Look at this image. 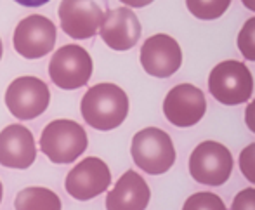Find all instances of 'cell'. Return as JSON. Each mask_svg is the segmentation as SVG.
Here are the masks:
<instances>
[{
	"label": "cell",
	"mask_w": 255,
	"mask_h": 210,
	"mask_svg": "<svg viewBox=\"0 0 255 210\" xmlns=\"http://www.w3.org/2000/svg\"><path fill=\"white\" fill-rule=\"evenodd\" d=\"M231 210H255V188H247L235 197Z\"/></svg>",
	"instance_id": "21"
},
{
	"label": "cell",
	"mask_w": 255,
	"mask_h": 210,
	"mask_svg": "<svg viewBox=\"0 0 255 210\" xmlns=\"http://www.w3.org/2000/svg\"><path fill=\"white\" fill-rule=\"evenodd\" d=\"M37 158L33 134L23 125H7L0 132V165L7 169H30Z\"/></svg>",
	"instance_id": "14"
},
{
	"label": "cell",
	"mask_w": 255,
	"mask_h": 210,
	"mask_svg": "<svg viewBox=\"0 0 255 210\" xmlns=\"http://www.w3.org/2000/svg\"><path fill=\"white\" fill-rule=\"evenodd\" d=\"M111 184V172L101 158L89 157L68 172L64 188L75 200L87 202L103 195Z\"/></svg>",
	"instance_id": "9"
},
{
	"label": "cell",
	"mask_w": 255,
	"mask_h": 210,
	"mask_svg": "<svg viewBox=\"0 0 255 210\" xmlns=\"http://www.w3.org/2000/svg\"><path fill=\"white\" fill-rule=\"evenodd\" d=\"M16 210H61V198L49 188L31 186L17 193L14 200Z\"/></svg>",
	"instance_id": "16"
},
{
	"label": "cell",
	"mask_w": 255,
	"mask_h": 210,
	"mask_svg": "<svg viewBox=\"0 0 255 210\" xmlns=\"http://www.w3.org/2000/svg\"><path fill=\"white\" fill-rule=\"evenodd\" d=\"M238 49L245 59L255 61V16L250 17L238 33Z\"/></svg>",
	"instance_id": "19"
},
{
	"label": "cell",
	"mask_w": 255,
	"mask_h": 210,
	"mask_svg": "<svg viewBox=\"0 0 255 210\" xmlns=\"http://www.w3.org/2000/svg\"><path fill=\"white\" fill-rule=\"evenodd\" d=\"M51 90L37 77H17L5 90V106L17 120H33L47 110Z\"/></svg>",
	"instance_id": "7"
},
{
	"label": "cell",
	"mask_w": 255,
	"mask_h": 210,
	"mask_svg": "<svg viewBox=\"0 0 255 210\" xmlns=\"http://www.w3.org/2000/svg\"><path fill=\"white\" fill-rule=\"evenodd\" d=\"M231 5V0H186V7L195 17L212 21L221 17Z\"/></svg>",
	"instance_id": "17"
},
{
	"label": "cell",
	"mask_w": 255,
	"mask_h": 210,
	"mask_svg": "<svg viewBox=\"0 0 255 210\" xmlns=\"http://www.w3.org/2000/svg\"><path fill=\"white\" fill-rule=\"evenodd\" d=\"M189 172L196 183L221 186L233 172L231 151L217 141H203L189 157Z\"/></svg>",
	"instance_id": "6"
},
{
	"label": "cell",
	"mask_w": 255,
	"mask_h": 210,
	"mask_svg": "<svg viewBox=\"0 0 255 210\" xmlns=\"http://www.w3.org/2000/svg\"><path fill=\"white\" fill-rule=\"evenodd\" d=\"M2 54H3V47H2V40H0V59H2Z\"/></svg>",
	"instance_id": "27"
},
{
	"label": "cell",
	"mask_w": 255,
	"mask_h": 210,
	"mask_svg": "<svg viewBox=\"0 0 255 210\" xmlns=\"http://www.w3.org/2000/svg\"><path fill=\"white\" fill-rule=\"evenodd\" d=\"M151 191L137 172L127 170L117 181L113 190L106 197L108 210H144L149 204Z\"/></svg>",
	"instance_id": "15"
},
{
	"label": "cell",
	"mask_w": 255,
	"mask_h": 210,
	"mask_svg": "<svg viewBox=\"0 0 255 210\" xmlns=\"http://www.w3.org/2000/svg\"><path fill=\"white\" fill-rule=\"evenodd\" d=\"M2 197H3V186H2V183H0V202H2Z\"/></svg>",
	"instance_id": "26"
},
{
	"label": "cell",
	"mask_w": 255,
	"mask_h": 210,
	"mask_svg": "<svg viewBox=\"0 0 255 210\" xmlns=\"http://www.w3.org/2000/svg\"><path fill=\"white\" fill-rule=\"evenodd\" d=\"M210 94L226 106H236L250 99L254 90V77L240 61H222L208 77Z\"/></svg>",
	"instance_id": "4"
},
{
	"label": "cell",
	"mask_w": 255,
	"mask_h": 210,
	"mask_svg": "<svg viewBox=\"0 0 255 210\" xmlns=\"http://www.w3.org/2000/svg\"><path fill=\"white\" fill-rule=\"evenodd\" d=\"M89 139L84 127L73 120H66V118L52 120L42 130V153L52 164H71L82 153H85Z\"/></svg>",
	"instance_id": "3"
},
{
	"label": "cell",
	"mask_w": 255,
	"mask_h": 210,
	"mask_svg": "<svg viewBox=\"0 0 255 210\" xmlns=\"http://www.w3.org/2000/svg\"><path fill=\"white\" fill-rule=\"evenodd\" d=\"M182 210H228L224 202L214 193H195L186 200Z\"/></svg>",
	"instance_id": "18"
},
{
	"label": "cell",
	"mask_w": 255,
	"mask_h": 210,
	"mask_svg": "<svg viewBox=\"0 0 255 210\" xmlns=\"http://www.w3.org/2000/svg\"><path fill=\"white\" fill-rule=\"evenodd\" d=\"M240 169L242 174L255 184V143L249 144L245 150L240 153Z\"/></svg>",
	"instance_id": "20"
},
{
	"label": "cell",
	"mask_w": 255,
	"mask_h": 210,
	"mask_svg": "<svg viewBox=\"0 0 255 210\" xmlns=\"http://www.w3.org/2000/svg\"><path fill=\"white\" fill-rule=\"evenodd\" d=\"M56 24L42 14H31L17 23L12 33V47L24 59H40L54 49Z\"/></svg>",
	"instance_id": "8"
},
{
	"label": "cell",
	"mask_w": 255,
	"mask_h": 210,
	"mask_svg": "<svg viewBox=\"0 0 255 210\" xmlns=\"http://www.w3.org/2000/svg\"><path fill=\"white\" fill-rule=\"evenodd\" d=\"M141 21L130 7H117L103 14L101 33L103 42L113 50H128L141 38Z\"/></svg>",
	"instance_id": "13"
},
{
	"label": "cell",
	"mask_w": 255,
	"mask_h": 210,
	"mask_svg": "<svg viewBox=\"0 0 255 210\" xmlns=\"http://www.w3.org/2000/svg\"><path fill=\"white\" fill-rule=\"evenodd\" d=\"M141 64L151 77H172L182 64L181 45L167 33L153 35L141 47Z\"/></svg>",
	"instance_id": "11"
},
{
	"label": "cell",
	"mask_w": 255,
	"mask_h": 210,
	"mask_svg": "<svg viewBox=\"0 0 255 210\" xmlns=\"http://www.w3.org/2000/svg\"><path fill=\"white\" fill-rule=\"evenodd\" d=\"M245 122H247V127H249V129L255 134V99L249 104V106H247Z\"/></svg>",
	"instance_id": "22"
},
{
	"label": "cell",
	"mask_w": 255,
	"mask_h": 210,
	"mask_svg": "<svg viewBox=\"0 0 255 210\" xmlns=\"http://www.w3.org/2000/svg\"><path fill=\"white\" fill-rule=\"evenodd\" d=\"M130 155L134 164L151 176L168 172L175 162V148L170 136L156 127H146L135 134Z\"/></svg>",
	"instance_id": "2"
},
{
	"label": "cell",
	"mask_w": 255,
	"mask_h": 210,
	"mask_svg": "<svg viewBox=\"0 0 255 210\" xmlns=\"http://www.w3.org/2000/svg\"><path fill=\"white\" fill-rule=\"evenodd\" d=\"M85 124L96 130H113L128 115V97L115 84H98L85 92L80 103Z\"/></svg>",
	"instance_id": "1"
},
{
	"label": "cell",
	"mask_w": 255,
	"mask_h": 210,
	"mask_svg": "<svg viewBox=\"0 0 255 210\" xmlns=\"http://www.w3.org/2000/svg\"><path fill=\"white\" fill-rule=\"evenodd\" d=\"M122 3H125L127 7H134V9H137V7H146L149 5V3H153L154 0H120Z\"/></svg>",
	"instance_id": "23"
},
{
	"label": "cell",
	"mask_w": 255,
	"mask_h": 210,
	"mask_svg": "<svg viewBox=\"0 0 255 210\" xmlns=\"http://www.w3.org/2000/svg\"><path fill=\"white\" fill-rule=\"evenodd\" d=\"M207 99L198 87L191 84L175 85L163 101V115L175 127H193L205 117Z\"/></svg>",
	"instance_id": "10"
},
{
	"label": "cell",
	"mask_w": 255,
	"mask_h": 210,
	"mask_svg": "<svg viewBox=\"0 0 255 210\" xmlns=\"http://www.w3.org/2000/svg\"><path fill=\"white\" fill-rule=\"evenodd\" d=\"M103 14L96 0H61L59 3L61 28L75 40L94 37L101 26Z\"/></svg>",
	"instance_id": "12"
},
{
	"label": "cell",
	"mask_w": 255,
	"mask_h": 210,
	"mask_svg": "<svg viewBox=\"0 0 255 210\" xmlns=\"http://www.w3.org/2000/svg\"><path fill=\"white\" fill-rule=\"evenodd\" d=\"M14 2L24 7H40V5H45L47 2H51V0H14Z\"/></svg>",
	"instance_id": "24"
},
{
	"label": "cell",
	"mask_w": 255,
	"mask_h": 210,
	"mask_svg": "<svg viewBox=\"0 0 255 210\" xmlns=\"http://www.w3.org/2000/svg\"><path fill=\"white\" fill-rule=\"evenodd\" d=\"M243 2V5L247 7V9H250V10H254L255 12V0H242Z\"/></svg>",
	"instance_id": "25"
},
{
	"label": "cell",
	"mask_w": 255,
	"mask_h": 210,
	"mask_svg": "<svg viewBox=\"0 0 255 210\" xmlns=\"http://www.w3.org/2000/svg\"><path fill=\"white\" fill-rule=\"evenodd\" d=\"M92 57L84 47L77 43H68L54 52L49 63V77L56 87L64 90L80 89L91 80Z\"/></svg>",
	"instance_id": "5"
}]
</instances>
